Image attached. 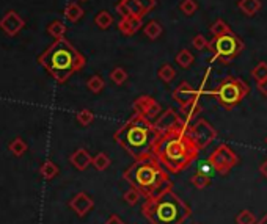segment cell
Returning <instances> with one entry per match:
<instances>
[{"instance_id": "obj_1", "label": "cell", "mask_w": 267, "mask_h": 224, "mask_svg": "<svg viewBox=\"0 0 267 224\" xmlns=\"http://www.w3.org/2000/svg\"><path fill=\"white\" fill-rule=\"evenodd\" d=\"M190 124L184 123L176 129L159 134L153 154L170 174H178L189 168L200 154L198 146L193 143L189 134Z\"/></svg>"}, {"instance_id": "obj_2", "label": "cell", "mask_w": 267, "mask_h": 224, "mask_svg": "<svg viewBox=\"0 0 267 224\" xmlns=\"http://www.w3.org/2000/svg\"><path fill=\"white\" fill-rule=\"evenodd\" d=\"M123 179L137 188L143 198H156L167 190H171L173 182L168 176V171L162 166L154 154L145 155L135 160L123 173Z\"/></svg>"}, {"instance_id": "obj_3", "label": "cell", "mask_w": 267, "mask_h": 224, "mask_svg": "<svg viewBox=\"0 0 267 224\" xmlns=\"http://www.w3.org/2000/svg\"><path fill=\"white\" fill-rule=\"evenodd\" d=\"M159 136L154 123L140 113H134L132 118L124 123L113 134V139L131 155L134 160L153 154V147Z\"/></svg>"}, {"instance_id": "obj_4", "label": "cell", "mask_w": 267, "mask_h": 224, "mask_svg": "<svg viewBox=\"0 0 267 224\" xmlns=\"http://www.w3.org/2000/svg\"><path fill=\"white\" fill-rule=\"evenodd\" d=\"M38 63L58 83H64L74 72L84 69L85 57L66 38H61L55 40L48 50L40 55Z\"/></svg>"}, {"instance_id": "obj_5", "label": "cell", "mask_w": 267, "mask_h": 224, "mask_svg": "<svg viewBox=\"0 0 267 224\" xmlns=\"http://www.w3.org/2000/svg\"><path fill=\"white\" fill-rule=\"evenodd\" d=\"M143 217L151 224H184L192 209L173 190L148 198L142 205Z\"/></svg>"}, {"instance_id": "obj_6", "label": "cell", "mask_w": 267, "mask_h": 224, "mask_svg": "<svg viewBox=\"0 0 267 224\" xmlns=\"http://www.w3.org/2000/svg\"><path fill=\"white\" fill-rule=\"evenodd\" d=\"M248 92H250V87L247 85V82L237 77H226L214 90L206 91V94L215 97L223 108L233 110L247 97Z\"/></svg>"}, {"instance_id": "obj_7", "label": "cell", "mask_w": 267, "mask_h": 224, "mask_svg": "<svg viewBox=\"0 0 267 224\" xmlns=\"http://www.w3.org/2000/svg\"><path fill=\"white\" fill-rule=\"evenodd\" d=\"M209 52L213 53V61H220L222 64H229L233 60H236L244 50V43L239 36L233 32L226 35L213 38L208 44Z\"/></svg>"}, {"instance_id": "obj_8", "label": "cell", "mask_w": 267, "mask_h": 224, "mask_svg": "<svg viewBox=\"0 0 267 224\" xmlns=\"http://www.w3.org/2000/svg\"><path fill=\"white\" fill-rule=\"evenodd\" d=\"M237 162H239V158H237L236 152L226 143L218 144L215 147V151H213L211 155L208 157V163L220 176H228V173L237 165Z\"/></svg>"}, {"instance_id": "obj_9", "label": "cell", "mask_w": 267, "mask_h": 224, "mask_svg": "<svg viewBox=\"0 0 267 224\" xmlns=\"http://www.w3.org/2000/svg\"><path fill=\"white\" fill-rule=\"evenodd\" d=\"M189 134L193 139V143L198 146L200 151L206 149L217 138V130L214 129V126L208 123V121L203 118L197 119L195 123L190 126Z\"/></svg>"}, {"instance_id": "obj_10", "label": "cell", "mask_w": 267, "mask_h": 224, "mask_svg": "<svg viewBox=\"0 0 267 224\" xmlns=\"http://www.w3.org/2000/svg\"><path fill=\"white\" fill-rule=\"evenodd\" d=\"M132 108H134L135 113H140L142 116L148 118L150 121H156L158 116L162 113V107H160L159 102L154 97L146 96V94L137 97L132 104Z\"/></svg>"}, {"instance_id": "obj_11", "label": "cell", "mask_w": 267, "mask_h": 224, "mask_svg": "<svg viewBox=\"0 0 267 224\" xmlns=\"http://www.w3.org/2000/svg\"><path fill=\"white\" fill-rule=\"evenodd\" d=\"M186 121H184L179 113L174 108H167L165 111L158 116V119L154 121V127L158 129L159 134H163V132H168L171 129H176L178 126L184 124Z\"/></svg>"}, {"instance_id": "obj_12", "label": "cell", "mask_w": 267, "mask_h": 224, "mask_svg": "<svg viewBox=\"0 0 267 224\" xmlns=\"http://www.w3.org/2000/svg\"><path fill=\"white\" fill-rule=\"evenodd\" d=\"M171 97L173 100H176L179 107H186V105H190L193 102L200 100V92L198 90H195L189 82H181L178 88H174L173 92H171Z\"/></svg>"}, {"instance_id": "obj_13", "label": "cell", "mask_w": 267, "mask_h": 224, "mask_svg": "<svg viewBox=\"0 0 267 224\" xmlns=\"http://www.w3.org/2000/svg\"><path fill=\"white\" fill-rule=\"evenodd\" d=\"M24 19L16 11H8L2 19H0V29H2L8 36H16L24 29Z\"/></svg>"}, {"instance_id": "obj_14", "label": "cell", "mask_w": 267, "mask_h": 224, "mask_svg": "<svg viewBox=\"0 0 267 224\" xmlns=\"http://www.w3.org/2000/svg\"><path fill=\"white\" fill-rule=\"evenodd\" d=\"M69 207L74 210L79 217H85V215L88 213V212H91L93 210V207H95V201L90 198V196L87 194V193H77L74 198L71 199V202H69Z\"/></svg>"}, {"instance_id": "obj_15", "label": "cell", "mask_w": 267, "mask_h": 224, "mask_svg": "<svg viewBox=\"0 0 267 224\" xmlns=\"http://www.w3.org/2000/svg\"><path fill=\"white\" fill-rule=\"evenodd\" d=\"M116 13H119L121 17L126 16H135V17H143L146 16V11L142 8V5L137 0H119L116 3Z\"/></svg>"}, {"instance_id": "obj_16", "label": "cell", "mask_w": 267, "mask_h": 224, "mask_svg": "<svg viewBox=\"0 0 267 224\" xmlns=\"http://www.w3.org/2000/svg\"><path fill=\"white\" fill-rule=\"evenodd\" d=\"M142 17H135V16H126L121 17L118 22V30L121 32L124 36H132L142 29Z\"/></svg>"}, {"instance_id": "obj_17", "label": "cell", "mask_w": 267, "mask_h": 224, "mask_svg": "<svg viewBox=\"0 0 267 224\" xmlns=\"http://www.w3.org/2000/svg\"><path fill=\"white\" fill-rule=\"evenodd\" d=\"M69 162L72 163V166L77 168L79 171H85L87 168L93 163V157L90 155V152L87 151V149L80 147V149H77V151L72 152V155L69 157Z\"/></svg>"}, {"instance_id": "obj_18", "label": "cell", "mask_w": 267, "mask_h": 224, "mask_svg": "<svg viewBox=\"0 0 267 224\" xmlns=\"http://www.w3.org/2000/svg\"><path fill=\"white\" fill-rule=\"evenodd\" d=\"M261 6H263L261 0H239L237 2V8L245 16H255L261 10Z\"/></svg>"}, {"instance_id": "obj_19", "label": "cell", "mask_w": 267, "mask_h": 224, "mask_svg": "<svg viewBox=\"0 0 267 224\" xmlns=\"http://www.w3.org/2000/svg\"><path fill=\"white\" fill-rule=\"evenodd\" d=\"M179 111L184 116H186V119H184V121H186L187 124H190L193 119L200 116V113L203 111V107L200 105V100H197V102H193V104H190V105L179 107Z\"/></svg>"}, {"instance_id": "obj_20", "label": "cell", "mask_w": 267, "mask_h": 224, "mask_svg": "<svg viewBox=\"0 0 267 224\" xmlns=\"http://www.w3.org/2000/svg\"><path fill=\"white\" fill-rule=\"evenodd\" d=\"M82 16H84V10H82V6L79 3H76V2L68 3V6L64 8V17H66L69 22L80 21Z\"/></svg>"}, {"instance_id": "obj_21", "label": "cell", "mask_w": 267, "mask_h": 224, "mask_svg": "<svg viewBox=\"0 0 267 224\" xmlns=\"http://www.w3.org/2000/svg\"><path fill=\"white\" fill-rule=\"evenodd\" d=\"M174 61L178 63V66H181L182 69H189L193 63H195V57L189 49H182L178 52V55L174 57Z\"/></svg>"}, {"instance_id": "obj_22", "label": "cell", "mask_w": 267, "mask_h": 224, "mask_svg": "<svg viewBox=\"0 0 267 224\" xmlns=\"http://www.w3.org/2000/svg\"><path fill=\"white\" fill-rule=\"evenodd\" d=\"M143 32L146 35V38H150L151 41H154V40H158L159 36L162 35L163 29H162V25L158 21H150L148 24H145Z\"/></svg>"}, {"instance_id": "obj_23", "label": "cell", "mask_w": 267, "mask_h": 224, "mask_svg": "<svg viewBox=\"0 0 267 224\" xmlns=\"http://www.w3.org/2000/svg\"><path fill=\"white\" fill-rule=\"evenodd\" d=\"M190 182L197 190H203V188H206V186L211 185V176L208 173H205V171H198V173H195L192 176Z\"/></svg>"}, {"instance_id": "obj_24", "label": "cell", "mask_w": 267, "mask_h": 224, "mask_svg": "<svg viewBox=\"0 0 267 224\" xmlns=\"http://www.w3.org/2000/svg\"><path fill=\"white\" fill-rule=\"evenodd\" d=\"M66 25H64V22L61 21H53L49 24L48 27V33L52 36L53 40H61L64 38V35H66Z\"/></svg>"}, {"instance_id": "obj_25", "label": "cell", "mask_w": 267, "mask_h": 224, "mask_svg": "<svg viewBox=\"0 0 267 224\" xmlns=\"http://www.w3.org/2000/svg\"><path fill=\"white\" fill-rule=\"evenodd\" d=\"M95 24L98 25V29L107 30V29H110V25L113 24V17H112V14H110L108 11L103 10V11H99L95 16Z\"/></svg>"}, {"instance_id": "obj_26", "label": "cell", "mask_w": 267, "mask_h": 224, "mask_svg": "<svg viewBox=\"0 0 267 224\" xmlns=\"http://www.w3.org/2000/svg\"><path fill=\"white\" fill-rule=\"evenodd\" d=\"M158 77L163 82V83H170L174 80V77H176V71L173 69L171 64H162V66L159 68L158 71Z\"/></svg>"}, {"instance_id": "obj_27", "label": "cell", "mask_w": 267, "mask_h": 224, "mask_svg": "<svg viewBox=\"0 0 267 224\" xmlns=\"http://www.w3.org/2000/svg\"><path fill=\"white\" fill-rule=\"evenodd\" d=\"M40 173H41V176L44 177V179L51 180V179H53V177L60 173V170H58V166L55 165L53 162L48 160V162H44L43 166L40 168Z\"/></svg>"}, {"instance_id": "obj_28", "label": "cell", "mask_w": 267, "mask_h": 224, "mask_svg": "<svg viewBox=\"0 0 267 224\" xmlns=\"http://www.w3.org/2000/svg\"><path fill=\"white\" fill-rule=\"evenodd\" d=\"M209 30H211V33H213L214 38H217V36H222V35H226L229 32H233L231 27H229L223 19H217L213 25L209 27Z\"/></svg>"}, {"instance_id": "obj_29", "label": "cell", "mask_w": 267, "mask_h": 224, "mask_svg": "<svg viewBox=\"0 0 267 224\" xmlns=\"http://www.w3.org/2000/svg\"><path fill=\"white\" fill-rule=\"evenodd\" d=\"M110 163H112V162H110V157L106 152H99V154H96L93 157V163H91V165H93L98 171H106L107 168L110 166Z\"/></svg>"}, {"instance_id": "obj_30", "label": "cell", "mask_w": 267, "mask_h": 224, "mask_svg": "<svg viewBox=\"0 0 267 224\" xmlns=\"http://www.w3.org/2000/svg\"><path fill=\"white\" fill-rule=\"evenodd\" d=\"M87 88L91 91V92H95V94H98V92H101L104 88H106V82L104 79L101 77V76H93V77H90L88 82H87Z\"/></svg>"}, {"instance_id": "obj_31", "label": "cell", "mask_w": 267, "mask_h": 224, "mask_svg": "<svg viewBox=\"0 0 267 224\" xmlns=\"http://www.w3.org/2000/svg\"><path fill=\"white\" fill-rule=\"evenodd\" d=\"M252 77L256 80V83L267 80V63L266 61H260L252 69Z\"/></svg>"}, {"instance_id": "obj_32", "label": "cell", "mask_w": 267, "mask_h": 224, "mask_svg": "<svg viewBox=\"0 0 267 224\" xmlns=\"http://www.w3.org/2000/svg\"><path fill=\"white\" fill-rule=\"evenodd\" d=\"M256 221L258 220L255 217V213L248 209H244L236 215V224H256Z\"/></svg>"}, {"instance_id": "obj_33", "label": "cell", "mask_w": 267, "mask_h": 224, "mask_svg": "<svg viewBox=\"0 0 267 224\" xmlns=\"http://www.w3.org/2000/svg\"><path fill=\"white\" fill-rule=\"evenodd\" d=\"M76 119H77V123L80 126L87 127V126H90L95 121V115H93V111H91V110L84 108V110H80L79 113L76 115Z\"/></svg>"}, {"instance_id": "obj_34", "label": "cell", "mask_w": 267, "mask_h": 224, "mask_svg": "<svg viewBox=\"0 0 267 224\" xmlns=\"http://www.w3.org/2000/svg\"><path fill=\"white\" fill-rule=\"evenodd\" d=\"M140 196H142V193L137 188H134V186H131V188H129L124 193L123 199H124V202L127 205H137V204H139V201H140Z\"/></svg>"}, {"instance_id": "obj_35", "label": "cell", "mask_w": 267, "mask_h": 224, "mask_svg": "<svg viewBox=\"0 0 267 224\" xmlns=\"http://www.w3.org/2000/svg\"><path fill=\"white\" fill-rule=\"evenodd\" d=\"M127 72L123 68H115L112 72H110V80H112L115 85H123V83L127 82Z\"/></svg>"}, {"instance_id": "obj_36", "label": "cell", "mask_w": 267, "mask_h": 224, "mask_svg": "<svg viewBox=\"0 0 267 224\" xmlns=\"http://www.w3.org/2000/svg\"><path fill=\"white\" fill-rule=\"evenodd\" d=\"M10 151L17 155V157H21L22 154H25L27 151V143L24 141L22 138H14L13 141L10 143Z\"/></svg>"}, {"instance_id": "obj_37", "label": "cell", "mask_w": 267, "mask_h": 224, "mask_svg": "<svg viewBox=\"0 0 267 224\" xmlns=\"http://www.w3.org/2000/svg\"><path fill=\"white\" fill-rule=\"evenodd\" d=\"M179 10L186 14V16H192L195 14L198 10V3L197 0H182L181 5H179Z\"/></svg>"}, {"instance_id": "obj_38", "label": "cell", "mask_w": 267, "mask_h": 224, "mask_svg": "<svg viewBox=\"0 0 267 224\" xmlns=\"http://www.w3.org/2000/svg\"><path fill=\"white\" fill-rule=\"evenodd\" d=\"M208 44H209V41L205 38V35H201V33L195 35V36H193V40H192V45H193V47H195L197 50L208 49Z\"/></svg>"}, {"instance_id": "obj_39", "label": "cell", "mask_w": 267, "mask_h": 224, "mask_svg": "<svg viewBox=\"0 0 267 224\" xmlns=\"http://www.w3.org/2000/svg\"><path fill=\"white\" fill-rule=\"evenodd\" d=\"M137 2L142 5V8L146 11V14H148L150 11H153L156 8V0H137Z\"/></svg>"}, {"instance_id": "obj_40", "label": "cell", "mask_w": 267, "mask_h": 224, "mask_svg": "<svg viewBox=\"0 0 267 224\" xmlns=\"http://www.w3.org/2000/svg\"><path fill=\"white\" fill-rule=\"evenodd\" d=\"M104 224H124V223H123V220H121V218L118 217V215H110L108 220H107Z\"/></svg>"}, {"instance_id": "obj_41", "label": "cell", "mask_w": 267, "mask_h": 224, "mask_svg": "<svg viewBox=\"0 0 267 224\" xmlns=\"http://www.w3.org/2000/svg\"><path fill=\"white\" fill-rule=\"evenodd\" d=\"M256 88H258V91H260L263 96H266V97H267V80L256 83Z\"/></svg>"}, {"instance_id": "obj_42", "label": "cell", "mask_w": 267, "mask_h": 224, "mask_svg": "<svg viewBox=\"0 0 267 224\" xmlns=\"http://www.w3.org/2000/svg\"><path fill=\"white\" fill-rule=\"evenodd\" d=\"M260 173H261V176H264L267 179V158L260 165Z\"/></svg>"}, {"instance_id": "obj_43", "label": "cell", "mask_w": 267, "mask_h": 224, "mask_svg": "<svg viewBox=\"0 0 267 224\" xmlns=\"http://www.w3.org/2000/svg\"><path fill=\"white\" fill-rule=\"evenodd\" d=\"M256 224H267V213L264 215V217H261L260 220H258Z\"/></svg>"}, {"instance_id": "obj_44", "label": "cell", "mask_w": 267, "mask_h": 224, "mask_svg": "<svg viewBox=\"0 0 267 224\" xmlns=\"http://www.w3.org/2000/svg\"><path fill=\"white\" fill-rule=\"evenodd\" d=\"M193 224H200V223H193Z\"/></svg>"}, {"instance_id": "obj_45", "label": "cell", "mask_w": 267, "mask_h": 224, "mask_svg": "<svg viewBox=\"0 0 267 224\" xmlns=\"http://www.w3.org/2000/svg\"><path fill=\"white\" fill-rule=\"evenodd\" d=\"M266 144H267V138H266Z\"/></svg>"}, {"instance_id": "obj_46", "label": "cell", "mask_w": 267, "mask_h": 224, "mask_svg": "<svg viewBox=\"0 0 267 224\" xmlns=\"http://www.w3.org/2000/svg\"><path fill=\"white\" fill-rule=\"evenodd\" d=\"M82 2H85V0H82Z\"/></svg>"}]
</instances>
